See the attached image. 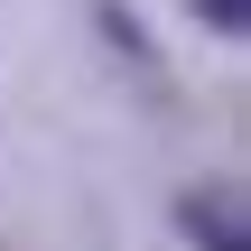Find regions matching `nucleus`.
<instances>
[{
	"instance_id": "nucleus-2",
	"label": "nucleus",
	"mask_w": 251,
	"mask_h": 251,
	"mask_svg": "<svg viewBox=\"0 0 251 251\" xmlns=\"http://www.w3.org/2000/svg\"><path fill=\"white\" fill-rule=\"evenodd\" d=\"M196 19H205L214 37H242L251 28V0H196Z\"/></svg>"
},
{
	"instance_id": "nucleus-1",
	"label": "nucleus",
	"mask_w": 251,
	"mask_h": 251,
	"mask_svg": "<svg viewBox=\"0 0 251 251\" xmlns=\"http://www.w3.org/2000/svg\"><path fill=\"white\" fill-rule=\"evenodd\" d=\"M177 224L196 233L205 251H251V233H242V205H233V186H214V196H186L177 205Z\"/></svg>"
}]
</instances>
